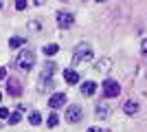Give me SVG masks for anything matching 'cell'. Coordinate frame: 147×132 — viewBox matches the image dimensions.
I'll list each match as a JSON object with an SVG mask.
<instances>
[{
    "mask_svg": "<svg viewBox=\"0 0 147 132\" xmlns=\"http://www.w3.org/2000/svg\"><path fill=\"white\" fill-rule=\"evenodd\" d=\"M33 64H35V53H33L31 49H24V51L18 53V57H16V66H18V68L29 70Z\"/></svg>",
    "mask_w": 147,
    "mask_h": 132,
    "instance_id": "6da1fadb",
    "label": "cell"
},
{
    "mask_svg": "<svg viewBox=\"0 0 147 132\" xmlns=\"http://www.w3.org/2000/svg\"><path fill=\"white\" fill-rule=\"evenodd\" d=\"M88 60H92V46L90 44H77L75 46V55H73V62L75 64H81V62H88Z\"/></svg>",
    "mask_w": 147,
    "mask_h": 132,
    "instance_id": "7a4b0ae2",
    "label": "cell"
},
{
    "mask_svg": "<svg viewBox=\"0 0 147 132\" xmlns=\"http://www.w3.org/2000/svg\"><path fill=\"white\" fill-rule=\"evenodd\" d=\"M81 114H84V110H81V106H77V104H73V106L66 108V121H70V123L81 121Z\"/></svg>",
    "mask_w": 147,
    "mask_h": 132,
    "instance_id": "3957f363",
    "label": "cell"
},
{
    "mask_svg": "<svg viewBox=\"0 0 147 132\" xmlns=\"http://www.w3.org/2000/svg\"><path fill=\"white\" fill-rule=\"evenodd\" d=\"M119 93H121V88H119V84L114 79H105L103 82V95L105 97H117Z\"/></svg>",
    "mask_w": 147,
    "mask_h": 132,
    "instance_id": "277c9868",
    "label": "cell"
},
{
    "mask_svg": "<svg viewBox=\"0 0 147 132\" xmlns=\"http://www.w3.org/2000/svg\"><path fill=\"white\" fill-rule=\"evenodd\" d=\"M75 18H73V13H68V11H57V24L61 26V29H68V26H73Z\"/></svg>",
    "mask_w": 147,
    "mask_h": 132,
    "instance_id": "5b68a950",
    "label": "cell"
},
{
    "mask_svg": "<svg viewBox=\"0 0 147 132\" xmlns=\"http://www.w3.org/2000/svg\"><path fill=\"white\" fill-rule=\"evenodd\" d=\"M64 104H66V95H64V93H55V95L49 99V106H51V108H61Z\"/></svg>",
    "mask_w": 147,
    "mask_h": 132,
    "instance_id": "8992f818",
    "label": "cell"
},
{
    "mask_svg": "<svg viewBox=\"0 0 147 132\" xmlns=\"http://www.w3.org/2000/svg\"><path fill=\"white\" fill-rule=\"evenodd\" d=\"M110 66H112V60H110V57H101V60L94 64V70H99V73H108Z\"/></svg>",
    "mask_w": 147,
    "mask_h": 132,
    "instance_id": "52a82bcc",
    "label": "cell"
},
{
    "mask_svg": "<svg viewBox=\"0 0 147 132\" xmlns=\"http://www.w3.org/2000/svg\"><path fill=\"white\" fill-rule=\"evenodd\" d=\"M51 88H53V79H51V77H40V82H37V90H40V93H46V90H51Z\"/></svg>",
    "mask_w": 147,
    "mask_h": 132,
    "instance_id": "ba28073f",
    "label": "cell"
},
{
    "mask_svg": "<svg viewBox=\"0 0 147 132\" xmlns=\"http://www.w3.org/2000/svg\"><path fill=\"white\" fill-rule=\"evenodd\" d=\"M7 93L9 95H13V97H20V84L16 82V79H7Z\"/></svg>",
    "mask_w": 147,
    "mask_h": 132,
    "instance_id": "9c48e42d",
    "label": "cell"
},
{
    "mask_svg": "<svg viewBox=\"0 0 147 132\" xmlns=\"http://www.w3.org/2000/svg\"><path fill=\"white\" fill-rule=\"evenodd\" d=\"M97 93V84L94 82H84V86H81V95H86V97H90V95Z\"/></svg>",
    "mask_w": 147,
    "mask_h": 132,
    "instance_id": "30bf717a",
    "label": "cell"
},
{
    "mask_svg": "<svg viewBox=\"0 0 147 132\" xmlns=\"http://www.w3.org/2000/svg\"><path fill=\"white\" fill-rule=\"evenodd\" d=\"M64 79H66L68 84H77V82H79V75H77V70L66 68V70H64Z\"/></svg>",
    "mask_w": 147,
    "mask_h": 132,
    "instance_id": "8fae6325",
    "label": "cell"
},
{
    "mask_svg": "<svg viewBox=\"0 0 147 132\" xmlns=\"http://www.w3.org/2000/svg\"><path fill=\"white\" fill-rule=\"evenodd\" d=\"M123 110H125L127 114H136V110H138V104H134L132 99H127L125 104H123Z\"/></svg>",
    "mask_w": 147,
    "mask_h": 132,
    "instance_id": "7c38bea8",
    "label": "cell"
},
{
    "mask_svg": "<svg viewBox=\"0 0 147 132\" xmlns=\"http://www.w3.org/2000/svg\"><path fill=\"white\" fill-rule=\"evenodd\" d=\"M94 112H97V117L99 119H108V114H110V110L103 106V104H99L97 108H94Z\"/></svg>",
    "mask_w": 147,
    "mask_h": 132,
    "instance_id": "4fadbf2b",
    "label": "cell"
},
{
    "mask_svg": "<svg viewBox=\"0 0 147 132\" xmlns=\"http://www.w3.org/2000/svg\"><path fill=\"white\" fill-rule=\"evenodd\" d=\"M55 68H57V66H55L53 62H46V64H44V70H42V75H44V77H53Z\"/></svg>",
    "mask_w": 147,
    "mask_h": 132,
    "instance_id": "5bb4252c",
    "label": "cell"
},
{
    "mask_svg": "<svg viewBox=\"0 0 147 132\" xmlns=\"http://www.w3.org/2000/svg\"><path fill=\"white\" fill-rule=\"evenodd\" d=\"M29 123H31V126H40V123H42L40 112H35V110H33V112H29Z\"/></svg>",
    "mask_w": 147,
    "mask_h": 132,
    "instance_id": "9a60e30c",
    "label": "cell"
},
{
    "mask_svg": "<svg viewBox=\"0 0 147 132\" xmlns=\"http://www.w3.org/2000/svg\"><path fill=\"white\" fill-rule=\"evenodd\" d=\"M24 44H26L24 38H11L9 40V46H11V49H20V46H24Z\"/></svg>",
    "mask_w": 147,
    "mask_h": 132,
    "instance_id": "2e32d148",
    "label": "cell"
},
{
    "mask_svg": "<svg viewBox=\"0 0 147 132\" xmlns=\"http://www.w3.org/2000/svg\"><path fill=\"white\" fill-rule=\"evenodd\" d=\"M57 51H59L57 44H46V46H44V55H46V57H49V55H55Z\"/></svg>",
    "mask_w": 147,
    "mask_h": 132,
    "instance_id": "e0dca14e",
    "label": "cell"
},
{
    "mask_svg": "<svg viewBox=\"0 0 147 132\" xmlns=\"http://www.w3.org/2000/svg\"><path fill=\"white\" fill-rule=\"evenodd\" d=\"M46 123H49V128H55L57 123H59V117H57L55 112H53V114H49V121H46Z\"/></svg>",
    "mask_w": 147,
    "mask_h": 132,
    "instance_id": "ac0fdd59",
    "label": "cell"
},
{
    "mask_svg": "<svg viewBox=\"0 0 147 132\" xmlns=\"http://www.w3.org/2000/svg\"><path fill=\"white\" fill-rule=\"evenodd\" d=\"M18 121H20V112H9V123L11 126H16Z\"/></svg>",
    "mask_w": 147,
    "mask_h": 132,
    "instance_id": "d6986e66",
    "label": "cell"
},
{
    "mask_svg": "<svg viewBox=\"0 0 147 132\" xmlns=\"http://www.w3.org/2000/svg\"><path fill=\"white\" fill-rule=\"evenodd\" d=\"M141 53H143V57H147V38L143 40V44H141Z\"/></svg>",
    "mask_w": 147,
    "mask_h": 132,
    "instance_id": "ffe728a7",
    "label": "cell"
},
{
    "mask_svg": "<svg viewBox=\"0 0 147 132\" xmlns=\"http://www.w3.org/2000/svg\"><path fill=\"white\" fill-rule=\"evenodd\" d=\"M16 9H18V11L26 9V2H24V0H18V2H16Z\"/></svg>",
    "mask_w": 147,
    "mask_h": 132,
    "instance_id": "44dd1931",
    "label": "cell"
},
{
    "mask_svg": "<svg viewBox=\"0 0 147 132\" xmlns=\"http://www.w3.org/2000/svg\"><path fill=\"white\" fill-rule=\"evenodd\" d=\"M29 29H33V31H40V22H37V20L29 22Z\"/></svg>",
    "mask_w": 147,
    "mask_h": 132,
    "instance_id": "7402d4cb",
    "label": "cell"
},
{
    "mask_svg": "<svg viewBox=\"0 0 147 132\" xmlns=\"http://www.w3.org/2000/svg\"><path fill=\"white\" fill-rule=\"evenodd\" d=\"M0 119H9V110L7 108H0Z\"/></svg>",
    "mask_w": 147,
    "mask_h": 132,
    "instance_id": "603a6c76",
    "label": "cell"
},
{
    "mask_svg": "<svg viewBox=\"0 0 147 132\" xmlns=\"http://www.w3.org/2000/svg\"><path fill=\"white\" fill-rule=\"evenodd\" d=\"M5 77H7V68H0V82H2Z\"/></svg>",
    "mask_w": 147,
    "mask_h": 132,
    "instance_id": "cb8c5ba5",
    "label": "cell"
},
{
    "mask_svg": "<svg viewBox=\"0 0 147 132\" xmlns=\"http://www.w3.org/2000/svg\"><path fill=\"white\" fill-rule=\"evenodd\" d=\"M88 132H99V130H97V128H90V130H88Z\"/></svg>",
    "mask_w": 147,
    "mask_h": 132,
    "instance_id": "d4e9b609",
    "label": "cell"
},
{
    "mask_svg": "<svg viewBox=\"0 0 147 132\" xmlns=\"http://www.w3.org/2000/svg\"><path fill=\"white\" fill-rule=\"evenodd\" d=\"M99 132H110V130H99Z\"/></svg>",
    "mask_w": 147,
    "mask_h": 132,
    "instance_id": "484cf974",
    "label": "cell"
},
{
    "mask_svg": "<svg viewBox=\"0 0 147 132\" xmlns=\"http://www.w3.org/2000/svg\"><path fill=\"white\" fill-rule=\"evenodd\" d=\"M0 99H2V93H0Z\"/></svg>",
    "mask_w": 147,
    "mask_h": 132,
    "instance_id": "4316f807",
    "label": "cell"
}]
</instances>
